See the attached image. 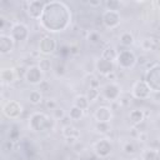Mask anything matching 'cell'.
<instances>
[{
	"mask_svg": "<svg viewBox=\"0 0 160 160\" xmlns=\"http://www.w3.org/2000/svg\"><path fill=\"white\" fill-rule=\"evenodd\" d=\"M41 25L49 31L64 30L70 21V12L65 4L59 1H50L45 4L42 15L40 18Z\"/></svg>",
	"mask_w": 160,
	"mask_h": 160,
	"instance_id": "6da1fadb",
	"label": "cell"
},
{
	"mask_svg": "<svg viewBox=\"0 0 160 160\" xmlns=\"http://www.w3.org/2000/svg\"><path fill=\"white\" fill-rule=\"evenodd\" d=\"M29 126L32 131H48L54 126V120L44 112H34L30 116Z\"/></svg>",
	"mask_w": 160,
	"mask_h": 160,
	"instance_id": "7a4b0ae2",
	"label": "cell"
},
{
	"mask_svg": "<svg viewBox=\"0 0 160 160\" xmlns=\"http://www.w3.org/2000/svg\"><path fill=\"white\" fill-rule=\"evenodd\" d=\"M145 82L152 91H160V65L152 66L145 75Z\"/></svg>",
	"mask_w": 160,
	"mask_h": 160,
	"instance_id": "3957f363",
	"label": "cell"
},
{
	"mask_svg": "<svg viewBox=\"0 0 160 160\" xmlns=\"http://www.w3.org/2000/svg\"><path fill=\"white\" fill-rule=\"evenodd\" d=\"M118 64L122 69H129L132 68L136 64V56L130 51V50H122L118 54Z\"/></svg>",
	"mask_w": 160,
	"mask_h": 160,
	"instance_id": "277c9868",
	"label": "cell"
},
{
	"mask_svg": "<svg viewBox=\"0 0 160 160\" xmlns=\"http://www.w3.org/2000/svg\"><path fill=\"white\" fill-rule=\"evenodd\" d=\"M101 21L106 28L114 29L120 24V15L118 11L112 10H105L101 15Z\"/></svg>",
	"mask_w": 160,
	"mask_h": 160,
	"instance_id": "5b68a950",
	"label": "cell"
},
{
	"mask_svg": "<svg viewBox=\"0 0 160 160\" xmlns=\"http://www.w3.org/2000/svg\"><path fill=\"white\" fill-rule=\"evenodd\" d=\"M45 4H46V2L39 1V0L29 1V2H28V8H26L28 15H29L31 19H40V18H41V15H42V11H44V8H45Z\"/></svg>",
	"mask_w": 160,
	"mask_h": 160,
	"instance_id": "8992f818",
	"label": "cell"
},
{
	"mask_svg": "<svg viewBox=\"0 0 160 160\" xmlns=\"http://www.w3.org/2000/svg\"><path fill=\"white\" fill-rule=\"evenodd\" d=\"M2 111H4V114H5L8 118H10V119H16L18 116H20V114H21V111H22V108H21V105H20L18 101L11 100V101H8V102L4 105Z\"/></svg>",
	"mask_w": 160,
	"mask_h": 160,
	"instance_id": "52a82bcc",
	"label": "cell"
},
{
	"mask_svg": "<svg viewBox=\"0 0 160 160\" xmlns=\"http://www.w3.org/2000/svg\"><path fill=\"white\" fill-rule=\"evenodd\" d=\"M10 35H11V38L15 41H24L29 36V30H28V28L24 24L18 22V24H14L12 25Z\"/></svg>",
	"mask_w": 160,
	"mask_h": 160,
	"instance_id": "ba28073f",
	"label": "cell"
},
{
	"mask_svg": "<svg viewBox=\"0 0 160 160\" xmlns=\"http://www.w3.org/2000/svg\"><path fill=\"white\" fill-rule=\"evenodd\" d=\"M150 88L144 80H139L132 86V95L138 99H146L150 95Z\"/></svg>",
	"mask_w": 160,
	"mask_h": 160,
	"instance_id": "9c48e42d",
	"label": "cell"
},
{
	"mask_svg": "<svg viewBox=\"0 0 160 160\" xmlns=\"http://www.w3.org/2000/svg\"><path fill=\"white\" fill-rule=\"evenodd\" d=\"M42 71L40 70V68L38 65H34V66H30L26 71H25V79L30 84H40L42 80Z\"/></svg>",
	"mask_w": 160,
	"mask_h": 160,
	"instance_id": "30bf717a",
	"label": "cell"
},
{
	"mask_svg": "<svg viewBox=\"0 0 160 160\" xmlns=\"http://www.w3.org/2000/svg\"><path fill=\"white\" fill-rule=\"evenodd\" d=\"M94 150H95V152L100 158H105V156H108L111 152L112 146H111V144H110V141L108 139H101V140H99V141L95 142Z\"/></svg>",
	"mask_w": 160,
	"mask_h": 160,
	"instance_id": "8fae6325",
	"label": "cell"
},
{
	"mask_svg": "<svg viewBox=\"0 0 160 160\" xmlns=\"http://www.w3.org/2000/svg\"><path fill=\"white\" fill-rule=\"evenodd\" d=\"M102 95L108 100L116 101L120 95V88L114 82H109L102 88Z\"/></svg>",
	"mask_w": 160,
	"mask_h": 160,
	"instance_id": "7c38bea8",
	"label": "cell"
},
{
	"mask_svg": "<svg viewBox=\"0 0 160 160\" xmlns=\"http://www.w3.org/2000/svg\"><path fill=\"white\" fill-rule=\"evenodd\" d=\"M56 49V42L50 36H44L39 44V51L42 54H51Z\"/></svg>",
	"mask_w": 160,
	"mask_h": 160,
	"instance_id": "4fadbf2b",
	"label": "cell"
},
{
	"mask_svg": "<svg viewBox=\"0 0 160 160\" xmlns=\"http://www.w3.org/2000/svg\"><path fill=\"white\" fill-rule=\"evenodd\" d=\"M14 42L15 40L11 38V35L1 34L0 35V52L1 54H8L14 49Z\"/></svg>",
	"mask_w": 160,
	"mask_h": 160,
	"instance_id": "5bb4252c",
	"label": "cell"
},
{
	"mask_svg": "<svg viewBox=\"0 0 160 160\" xmlns=\"http://www.w3.org/2000/svg\"><path fill=\"white\" fill-rule=\"evenodd\" d=\"M96 70L102 75H108L110 72H114V62L109 61L104 58H100L96 62Z\"/></svg>",
	"mask_w": 160,
	"mask_h": 160,
	"instance_id": "9a60e30c",
	"label": "cell"
},
{
	"mask_svg": "<svg viewBox=\"0 0 160 160\" xmlns=\"http://www.w3.org/2000/svg\"><path fill=\"white\" fill-rule=\"evenodd\" d=\"M96 121H104V122H109V120L111 119V109L106 108V106H100L96 109L95 114H94Z\"/></svg>",
	"mask_w": 160,
	"mask_h": 160,
	"instance_id": "2e32d148",
	"label": "cell"
},
{
	"mask_svg": "<svg viewBox=\"0 0 160 160\" xmlns=\"http://www.w3.org/2000/svg\"><path fill=\"white\" fill-rule=\"evenodd\" d=\"M141 49L145 50V51H154L158 49L159 46V40L155 39V38H144L141 40V44H140Z\"/></svg>",
	"mask_w": 160,
	"mask_h": 160,
	"instance_id": "e0dca14e",
	"label": "cell"
},
{
	"mask_svg": "<svg viewBox=\"0 0 160 160\" xmlns=\"http://www.w3.org/2000/svg\"><path fill=\"white\" fill-rule=\"evenodd\" d=\"M16 79V72L14 69H2L1 70V81L2 84H10L15 81Z\"/></svg>",
	"mask_w": 160,
	"mask_h": 160,
	"instance_id": "ac0fdd59",
	"label": "cell"
},
{
	"mask_svg": "<svg viewBox=\"0 0 160 160\" xmlns=\"http://www.w3.org/2000/svg\"><path fill=\"white\" fill-rule=\"evenodd\" d=\"M61 132H62V135H64L65 138H78V139H79V136H80L78 129L74 128L72 125L62 126V131H61Z\"/></svg>",
	"mask_w": 160,
	"mask_h": 160,
	"instance_id": "d6986e66",
	"label": "cell"
},
{
	"mask_svg": "<svg viewBox=\"0 0 160 160\" xmlns=\"http://www.w3.org/2000/svg\"><path fill=\"white\" fill-rule=\"evenodd\" d=\"M130 120H131V122L136 126V125H139V124H141L142 122V120H144V114H142V111L141 110H132L131 112H130Z\"/></svg>",
	"mask_w": 160,
	"mask_h": 160,
	"instance_id": "ffe728a7",
	"label": "cell"
},
{
	"mask_svg": "<svg viewBox=\"0 0 160 160\" xmlns=\"http://www.w3.org/2000/svg\"><path fill=\"white\" fill-rule=\"evenodd\" d=\"M89 102H90V101L88 100V98H86L85 95H79V96H76L75 100H74V105L78 106L79 109H81V110L88 109Z\"/></svg>",
	"mask_w": 160,
	"mask_h": 160,
	"instance_id": "44dd1931",
	"label": "cell"
},
{
	"mask_svg": "<svg viewBox=\"0 0 160 160\" xmlns=\"http://www.w3.org/2000/svg\"><path fill=\"white\" fill-rule=\"evenodd\" d=\"M120 42L124 45V46H130L134 44V36L131 32L129 31H125L120 35Z\"/></svg>",
	"mask_w": 160,
	"mask_h": 160,
	"instance_id": "7402d4cb",
	"label": "cell"
},
{
	"mask_svg": "<svg viewBox=\"0 0 160 160\" xmlns=\"http://www.w3.org/2000/svg\"><path fill=\"white\" fill-rule=\"evenodd\" d=\"M101 58H104V59H106V60H109V61H114V60L118 58V54H116V51H115L114 48L108 46V48L102 51Z\"/></svg>",
	"mask_w": 160,
	"mask_h": 160,
	"instance_id": "603a6c76",
	"label": "cell"
},
{
	"mask_svg": "<svg viewBox=\"0 0 160 160\" xmlns=\"http://www.w3.org/2000/svg\"><path fill=\"white\" fill-rule=\"evenodd\" d=\"M42 100V96H41V92L39 90H32L30 94H29V101L34 105H38L40 104Z\"/></svg>",
	"mask_w": 160,
	"mask_h": 160,
	"instance_id": "cb8c5ba5",
	"label": "cell"
},
{
	"mask_svg": "<svg viewBox=\"0 0 160 160\" xmlns=\"http://www.w3.org/2000/svg\"><path fill=\"white\" fill-rule=\"evenodd\" d=\"M82 111H84V110H81V109H79L78 106L72 105V106L70 108V110H69V116H70L71 120H79V119H81V116H82Z\"/></svg>",
	"mask_w": 160,
	"mask_h": 160,
	"instance_id": "d4e9b609",
	"label": "cell"
},
{
	"mask_svg": "<svg viewBox=\"0 0 160 160\" xmlns=\"http://www.w3.org/2000/svg\"><path fill=\"white\" fill-rule=\"evenodd\" d=\"M95 129L98 132H101V134H106L110 131V125L109 122H104V121H96L95 124Z\"/></svg>",
	"mask_w": 160,
	"mask_h": 160,
	"instance_id": "484cf974",
	"label": "cell"
},
{
	"mask_svg": "<svg viewBox=\"0 0 160 160\" xmlns=\"http://www.w3.org/2000/svg\"><path fill=\"white\" fill-rule=\"evenodd\" d=\"M38 66L40 68V70H41V71L46 72V71H49V70H50V68H51V62H50V60H49V59L42 58V59H40V60H39V65H38Z\"/></svg>",
	"mask_w": 160,
	"mask_h": 160,
	"instance_id": "4316f807",
	"label": "cell"
},
{
	"mask_svg": "<svg viewBox=\"0 0 160 160\" xmlns=\"http://www.w3.org/2000/svg\"><path fill=\"white\" fill-rule=\"evenodd\" d=\"M51 89V84L48 80H42L40 84H38V90L40 92H48Z\"/></svg>",
	"mask_w": 160,
	"mask_h": 160,
	"instance_id": "83f0119b",
	"label": "cell"
},
{
	"mask_svg": "<svg viewBox=\"0 0 160 160\" xmlns=\"http://www.w3.org/2000/svg\"><path fill=\"white\" fill-rule=\"evenodd\" d=\"M158 158V151L154 149H149L144 152V160H156Z\"/></svg>",
	"mask_w": 160,
	"mask_h": 160,
	"instance_id": "f1b7e54d",
	"label": "cell"
},
{
	"mask_svg": "<svg viewBox=\"0 0 160 160\" xmlns=\"http://www.w3.org/2000/svg\"><path fill=\"white\" fill-rule=\"evenodd\" d=\"M100 95V91H99V89H95V88H90L89 89V91H88V100L89 101H94L98 96Z\"/></svg>",
	"mask_w": 160,
	"mask_h": 160,
	"instance_id": "f546056e",
	"label": "cell"
},
{
	"mask_svg": "<svg viewBox=\"0 0 160 160\" xmlns=\"http://www.w3.org/2000/svg\"><path fill=\"white\" fill-rule=\"evenodd\" d=\"M108 10H112V11H118L119 8H120V2L119 1H115V0H108L105 2Z\"/></svg>",
	"mask_w": 160,
	"mask_h": 160,
	"instance_id": "4dcf8cb0",
	"label": "cell"
},
{
	"mask_svg": "<svg viewBox=\"0 0 160 160\" xmlns=\"http://www.w3.org/2000/svg\"><path fill=\"white\" fill-rule=\"evenodd\" d=\"M122 150H124V152L125 154H134L135 152V150H136V148H135V145L132 144V142H126L125 145H124V148H122Z\"/></svg>",
	"mask_w": 160,
	"mask_h": 160,
	"instance_id": "1f68e13d",
	"label": "cell"
},
{
	"mask_svg": "<svg viewBox=\"0 0 160 160\" xmlns=\"http://www.w3.org/2000/svg\"><path fill=\"white\" fill-rule=\"evenodd\" d=\"M64 115H65V112H64V110H62L61 108H56L55 110H52V118H54V119H56V120L62 119V118H64Z\"/></svg>",
	"mask_w": 160,
	"mask_h": 160,
	"instance_id": "d6a6232c",
	"label": "cell"
},
{
	"mask_svg": "<svg viewBox=\"0 0 160 160\" xmlns=\"http://www.w3.org/2000/svg\"><path fill=\"white\" fill-rule=\"evenodd\" d=\"M88 40H89L90 42H92V44H96V42L100 40V35H99L96 31H90V34H89V36H88Z\"/></svg>",
	"mask_w": 160,
	"mask_h": 160,
	"instance_id": "836d02e7",
	"label": "cell"
},
{
	"mask_svg": "<svg viewBox=\"0 0 160 160\" xmlns=\"http://www.w3.org/2000/svg\"><path fill=\"white\" fill-rule=\"evenodd\" d=\"M55 74L58 76H62L65 74V66H64V64H58L55 66Z\"/></svg>",
	"mask_w": 160,
	"mask_h": 160,
	"instance_id": "e575fe53",
	"label": "cell"
},
{
	"mask_svg": "<svg viewBox=\"0 0 160 160\" xmlns=\"http://www.w3.org/2000/svg\"><path fill=\"white\" fill-rule=\"evenodd\" d=\"M18 129H16V126H12L11 128V130H10V134H9V139L11 140V141H15L16 139H18V136H19V131H16Z\"/></svg>",
	"mask_w": 160,
	"mask_h": 160,
	"instance_id": "d590c367",
	"label": "cell"
},
{
	"mask_svg": "<svg viewBox=\"0 0 160 160\" xmlns=\"http://www.w3.org/2000/svg\"><path fill=\"white\" fill-rule=\"evenodd\" d=\"M45 108H48V109H50V110H55V109H56V101L52 100V99H48V100L45 101Z\"/></svg>",
	"mask_w": 160,
	"mask_h": 160,
	"instance_id": "8d00e7d4",
	"label": "cell"
},
{
	"mask_svg": "<svg viewBox=\"0 0 160 160\" xmlns=\"http://www.w3.org/2000/svg\"><path fill=\"white\" fill-rule=\"evenodd\" d=\"M138 139H139L140 141H146V140H148V134H146L145 131H140L139 135H138Z\"/></svg>",
	"mask_w": 160,
	"mask_h": 160,
	"instance_id": "74e56055",
	"label": "cell"
},
{
	"mask_svg": "<svg viewBox=\"0 0 160 160\" xmlns=\"http://www.w3.org/2000/svg\"><path fill=\"white\" fill-rule=\"evenodd\" d=\"M78 142V138H66V144L74 146Z\"/></svg>",
	"mask_w": 160,
	"mask_h": 160,
	"instance_id": "f35d334b",
	"label": "cell"
},
{
	"mask_svg": "<svg viewBox=\"0 0 160 160\" xmlns=\"http://www.w3.org/2000/svg\"><path fill=\"white\" fill-rule=\"evenodd\" d=\"M154 101L160 102V91H154Z\"/></svg>",
	"mask_w": 160,
	"mask_h": 160,
	"instance_id": "ab89813d",
	"label": "cell"
},
{
	"mask_svg": "<svg viewBox=\"0 0 160 160\" xmlns=\"http://www.w3.org/2000/svg\"><path fill=\"white\" fill-rule=\"evenodd\" d=\"M61 120H62V124H64V126H66V125H70V121H69V120H70V116H64Z\"/></svg>",
	"mask_w": 160,
	"mask_h": 160,
	"instance_id": "60d3db41",
	"label": "cell"
},
{
	"mask_svg": "<svg viewBox=\"0 0 160 160\" xmlns=\"http://www.w3.org/2000/svg\"><path fill=\"white\" fill-rule=\"evenodd\" d=\"M105 76H106V79H109V80H115V78H116L115 72H110V74H108V75H105Z\"/></svg>",
	"mask_w": 160,
	"mask_h": 160,
	"instance_id": "b9f144b4",
	"label": "cell"
},
{
	"mask_svg": "<svg viewBox=\"0 0 160 160\" xmlns=\"http://www.w3.org/2000/svg\"><path fill=\"white\" fill-rule=\"evenodd\" d=\"M89 5L90 6H100L101 5V1H90Z\"/></svg>",
	"mask_w": 160,
	"mask_h": 160,
	"instance_id": "7bdbcfd3",
	"label": "cell"
},
{
	"mask_svg": "<svg viewBox=\"0 0 160 160\" xmlns=\"http://www.w3.org/2000/svg\"><path fill=\"white\" fill-rule=\"evenodd\" d=\"M156 126L160 129V114L158 115V119H156Z\"/></svg>",
	"mask_w": 160,
	"mask_h": 160,
	"instance_id": "ee69618b",
	"label": "cell"
},
{
	"mask_svg": "<svg viewBox=\"0 0 160 160\" xmlns=\"http://www.w3.org/2000/svg\"><path fill=\"white\" fill-rule=\"evenodd\" d=\"M156 34H159V35H160V24L156 26Z\"/></svg>",
	"mask_w": 160,
	"mask_h": 160,
	"instance_id": "f6af8a7d",
	"label": "cell"
},
{
	"mask_svg": "<svg viewBox=\"0 0 160 160\" xmlns=\"http://www.w3.org/2000/svg\"><path fill=\"white\" fill-rule=\"evenodd\" d=\"M156 5H158V6L160 8V1H158V2H156Z\"/></svg>",
	"mask_w": 160,
	"mask_h": 160,
	"instance_id": "bcb514c9",
	"label": "cell"
}]
</instances>
